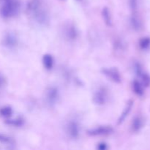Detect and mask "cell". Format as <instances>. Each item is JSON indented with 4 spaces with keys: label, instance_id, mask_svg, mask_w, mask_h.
Segmentation results:
<instances>
[{
    "label": "cell",
    "instance_id": "1",
    "mask_svg": "<svg viewBox=\"0 0 150 150\" xmlns=\"http://www.w3.org/2000/svg\"><path fill=\"white\" fill-rule=\"evenodd\" d=\"M27 14L40 26H47L49 23V15L39 0H32L26 7Z\"/></svg>",
    "mask_w": 150,
    "mask_h": 150
},
{
    "label": "cell",
    "instance_id": "2",
    "mask_svg": "<svg viewBox=\"0 0 150 150\" xmlns=\"http://www.w3.org/2000/svg\"><path fill=\"white\" fill-rule=\"evenodd\" d=\"M20 3L18 0H4L1 5L0 13L4 18L14 17L18 14Z\"/></svg>",
    "mask_w": 150,
    "mask_h": 150
},
{
    "label": "cell",
    "instance_id": "3",
    "mask_svg": "<svg viewBox=\"0 0 150 150\" xmlns=\"http://www.w3.org/2000/svg\"><path fill=\"white\" fill-rule=\"evenodd\" d=\"M2 43L3 45L8 49H13V48H16L18 44V38L17 35L13 32H7L4 36Z\"/></svg>",
    "mask_w": 150,
    "mask_h": 150
},
{
    "label": "cell",
    "instance_id": "4",
    "mask_svg": "<svg viewBox=\"0 0 150 150\" xmlns=\"http://www.w3.org/2000/svg\"><path fill=\"white\" fill-rule=\"evenodd\" d=\"M108 99V91L105 87H100L94 93L92 101L96 105H103Z\"/></svg>",
    "mask_w": 150,
    "mask_h": 150
},
{
    "label": "cell",
    "instance_id": "5",
    "mask_svg": "<svg viewBox=\"0 0 150 150\" xmlns=\"http://www.w3.org/2000/svg\"><path fill=\"white\" fill-rule=\"evenodd\" d=\"M102 73L106 76L108 79L112 81L114 83H120L122 81L121 75L120 71L116 67H109V68H103Z\"/></svg>",
    "mask_w": 150,
    "mask_h": 150
},
{
    "label": "cell",
    "instance_id": "6",
    "mask_svg": "<svg viewBox=\"0 0 150 150\" xmlns=\"http://www.w3.org/2000/svg\"><path fill=\"white\" fill-rule=\"evenodd\" d=\"M59 98L58 89L56 87H49L45 91V100L50 105H53L57 103Z\"/></svg>",
    "mask_w": 150,
    "mask_h": 150
},
{
    "label": "cell",
    "instance_id": "7",
    "mask_svg": "<svg viewBox=\"0 0 150 150\" xmlns=\"http://www.w3.org/2000/svg\"><path fill=\"white\" fill-rule=\"evenodd\" d=\"M66 131L68 136L72 139H77L80 134V127L76 121L69 122L66 126Z\"/></svg>",
    "mask_w": 150,
    "mask_h": 150
},
{
    "label": "cell",
    "instance_id": "8",
    "mask_svg": "<svg viewBox=\"0 0 150 150\" xmlns=\"http://www.w3.org/2000/svg\"><path fill=\"white\" fill-rule=\"evenodd\" d=\"M113 132L112 127L110 126H100L96 128L91 129L87 131V133L91 136H103V135L110 134Z\"/></svg>",
    "mask_w": 150,
    "mask_h": 150
},
{
    "label": "cell",
    "instance_id": "9",
    "mask_svg": "<svg viewBox=\"0 0 150 150\" xmlns=\"http://www.w3.org/2000/svg\"><path fill=\"white\" fill-rule=\"evenodd\" d=\"M64 34L67 39L70 40H74L77 38L78 31L74 25L72 23H68L64 28Z\"/></svg>",
    "mask_w": 150,
    "mask_h": 150
},
{
    "label": "cell",
    "instance_id": "10",
    "mask_svg": "<svg viewBox=\"0 0 150 150\" xmlns=\"http://www.w3.org/2000/svg\"><path fill=\"white\" fill-rule=\"evenodd\" d=\"M133 101L129 100L128 103H127V105H126V107L125 108L124 111H123V112L122 113L121 116H120V118H119L117 125H121L122 123L125 121V120L126 119V117L128 116L129 113H130V111H131L132 108H133Z\"/></svg>",
    "mask_w": 150,
    "mask_h": 150
},
{
    "label": "cell",
    "instance_id": "11",
    "mask_svg": "<svg viewBox=\"0 0 150 150\" xmlns=\"http://www.w3.org/2000/svg\"><path fill=\"white\" fill-rule=\"evenodd\" d=\"M144 121L141 117H137L133 120L132 122V130L134 132H138L143 127Z\"/></svg>",
    "mask_w": 150,
    "mask_h": 150
},
{
    "label": "cell",
    "instance_id": "12",
    "mask_svg": "<svg viewBox=\"0 0 150 150\" xmlns=\"http://www.w3.org/2000/svg\"><path fill=\"white\" fill-rule=\"evenodd\" d=\"M42 64L47 70H51L54 65V59L51 54H46L42 57Z\"/></svg>",
    "mask_w": 150,
    "mask_h": 150
},
{
    "label": "cell",
    "instance_id": "13",
    "mask_svg": "<svg viewBox=\"0 0 150 150\" xmlns=\"http://www.w3.org/2000/svg\"><path fill=\"white\" fill-rule=\"evenodd\" d=\"M102 16L103 18V20L105 21V24L108 26H111L112 25V19H111V13L107 7H104L102 11Z\"/></svg>",
    "mask_w": 150,
    "mask_h": 150
},
{
    "label": "cell",
    "instance_id": "14",
    "mask_svg": "<svg viewBox=\"0 0 150 150\" xmlns=\"http://www.w3.org/2000/svg\"><path fill=\"white\" fill-rule=\"evenodd\" d=\"M133 89L135 93L139 96H142L144 94V86L138 81H134L133 83Z\"/></svg>",
    "mask_w": 150,
    "mask_h": 150
},
{
    "label": "cell",
    "instance_id": "15",
    "mask_svg": "<svg viewBox=\"0 0 150 150\" xmlns=\"http://www.w3.org/2000/svg\"><path fill=\"white\" fill-rule=\"evenodd\" d=\"M130 22H131L132 26H133L136 30H139L141 28V21L140 20H139V17H138L136 13H133L131 19H130Z\"/></svg>",
    "mask_w": 150,
    "mask_h": 150
},
{
    "label": "cell",
    "instance_id": "16",
    "mask_svg": "<svg viewBox=\"0 0 150 150\" xmlns=\"http://www.w3.org/2000/svg\"><path fill=\"white\" fill-rule=\"evenodd\" d=\"M13 114V109L10 106H4L0 108V115L5 118H9Z\"/></svg>",
    "mask_w": 150,
    "mask_h": 150
},
{
    "label": "cell",
    "instance_id": "17",
    "mask_svg": "<svg viewBox=\"0 0 150 150\" xmlns=\"http://www.w3.org/2000/svg\"><path fill=\"white\" fill-rule=\"evenodd\" d=\"M139 77L141 78L142 81V85L145 87H147L150 85V77L148 74L146 73H144L143 71L141 72L139 75H138Z\"/></svg>",
    "mask_w": 150,
    "mask_h": 150
},
{
    "label": "cell",
    "instance_id": "18",
    "mask_svg": "<svg viewBox=\"0 0 150 150\" xmlns=\"http://www.w3.org/2000/svg\"><path fill=\"white\" fill-rule=\"evenodd\" d=\"M0 143L11 146V145L14 144V140L7 135L0 133Z\"/></svg>",
    "mask_w": 150,
    "mask_h": 150
},
{
    "label": "cell",
    "instance_id": "19",
    "mask_svg": "<svg viewBox=\"0 0 150 150\" xmlns=\"http://www.w3.org/2000/svg\"><path fill=\"white\" fill-rule=\"evenodd\" d=\"M5 123L9 125L14 126V127H19V126L23 125V120L21 118H17L14 119V120H7L5 122Z\"/></svg>",
    "mask_w": 150,
    "mask_h": 150
},
{
    "label": "cell",
    "instance_id": "20",
    "mask_svg": "<svg viewBox=\"0 0 150 150\" xmlns=\"http://www.w3.org/2000/svg\"><path fill=\"white\" fill-rule=\"evenodd\" d=\"M139 45L142 49H146L150 46V38H142L139 42Z\"/></svg>",
    "mask_w": 150,
    "mask_h": 150
},
{
    "label": "cell",
    "instance_id": "21",
    "mask_svg": "<svg viewBox=\"0 0 150 150\" xmlns=\"http://www.w3.org/2000/svg\"><path fill=\"white\" fill-rule=\"evenodd\" d=\"M130 7L131 8L133 13H136V10L138 8L137 0H130Z\"/></svg>",
    "mask_w": 150,
    "mask_h": 150
},
{
    "label": "cell",
    "instance_id": "22",
    "mask_svg": "<svg viewBox=\"0 0 150 150\" xmlns=\"http://www.w3.org/2000/svg\"><path fill=\"white\" fill-rule=\"evenodd\" d=\"M97 148L100 150H105L107 149V144L105 143H100Z\"/></svg>",
    "mask_w": 150,
    "mask_h": 150
},
{
    "label": "cell",
    "instance_id": "23",
    "mask_svg": "<svg viewBox=\"0 0 150 150\" xmlns=\"http://www.w3.org/2000/svg\"><path fill=\"white\" fill-rule=\"evenodd\" d=\"M4 84H5V79H4V78L2 76L0 75V89L3 87Z\"/></svg>",
    "mask_w": 150,
    "mask_h": 150
}]
</instances>
